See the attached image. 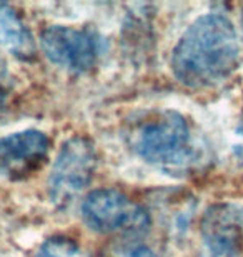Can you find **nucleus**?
<instances>
[{"instance_id": "nucleus-5", "label": "nucleus", "mask_w": 243, "mask_h": 257, "mask_svg": "<svg viewBox=\"0 0 243 257\" xmlns=\"http://www.w3.org/2000/svg\"><path fill=\"white\" fill-rule=\"evenodd\" d=\"M40 45L50 62L74 72L90 70L98 57L97 39L84 29L52 25L42 34Z\"/></svg>"}, {"instance_id": "nucleus-3", "label": "nucleus", "mask_w": 243, "mask_h": 257, "mask_svg": "<svg viewBox=\"0 0 243 257\" xmlns=\"http://www.w3.org/2000/svg\"><path fill=\"white\" fill-rule=\"evenodd\" d=\"M82 215L100 234L138 235L147 232L150 217L140 204L115 189H97L85 197Z\"/></svg>"}, {"instance_id": "nucleus-14", "label": "nucleus", "mask_w": 243, "mask_h": 257, "mask_svg": "<svg viewBox=\"0 0 243 257\" xmlns=\"http://www.w3.org/2000/svg\"><path fill=\"white\" fill-rule=\"evenodd\" d=\"M241 25H243V12H241Z\"/></svg>"}, {"instance_id": "nucleus-12", "label": "nucleus", "mask_w": 243, "mask_h": 257, "mask_svg": "<svg viewBox=\"0 0 243 257\" xmlns=\"http://www.w3.org/2000/svg\"><path fill=\"white\" fill-rule=\"evenodd\" d=\"M235 154L238 161L243 164V117L240 120V125L236 128V142H235Z\"/></svg>"}, {"instance_id": "nucleus-7", "label": "nucleus", "mask_w": 243, "mask_h": 257, "mask_svg": "<svg viewBox=\"0 0 243 257\" xmlns=\"http://www.w3.org/2000/svg\"><path fill=\"white\" fill-rule=\"evenodd\" d=\"M203 247L243 249V210L233 204H215L200 224Z\"/></svg>"}, {"instance_id": "nucleus-2", "label": "nucleus", "mask_w": 243, "mask_h": 257, "mask_svg": "<svg viewBox=\"0 0 243 257\" xmlns=\"http://www.w3.org/2000/svg\"><path fill=\"white\" fill-rule=\"evenodd\" d=\"M137 156L167 172H185L200 162L192 127L175 110H150L132 122L127 134Z\"/></svg>"}, {"instance_id": "nucleus-6", "label": "nucleus", "mask_w": 243, "mask_h": 257, "mask_svg": "<svg viewBox=\"0 0 243 257\" xmlns=\"http://www.w3.org/2000/svg\"><path fill=\"white\" fill-rule=\"evenodd\" d=\"M49 147V137L39 131L0 137V176L22 179L35 172L47 159Z\"/></svg>"}, {"instance_id": "nucleus-13", "label": "nucleus", "mask_w": 243, "mask_h": 257, "mask_svg": "<svg viewBox=\"0 0 243 257\" xmlns=\"http://www.w3.org/2000/svg\"><path fill=\"white\" fill-rule=\"evenodd\" d=\"M4 112H5V94H4V90L0 89V119H2Z\"/></svg>"}, {"instance_id": "nucleus-11", "label": "nucleus", "mask_w": 243, "mask_h": 257, "mask_svg": "<svg viewBox=\"0 0 243 257\" xmlns=\"http://www.w3.org/2000/svg\"><path fill=\"white\" fill-rule=\"evenodd\" d=\"M243 249H218V247H203L196 257H241Z\"/></svg>"}, {"instance_id": "nucleus-1", "label": "nucleus", "mask_w": 243, "mask_h": 257, "mask_svg": "<svg viewBox=\"0 0 243 257\" xmlns=\"http://www.w3.org/2000/svg\"><path fill=\"white\" fill-rule=\"evenodd\" d=\"M238 37L225 15H201L185 30L172 54L175 77L188 87L225 80L238 64Z\"/></svg>"}, {"instance_id": "nucleus-4", "label": "nucleus", "mask_w": 243, "mask_h": 257, "mask_svg": "<svg viewBox=\"0 0 243 257\" xmlns=\"http://www.w3.org/2000/svg\"><path fill=\"white\" fill-rule=\"evenodd\" d=\"M94 146L84 137H72L62 146L49 179L50 199L57 205H69L89 186L95 171Z\"/></svg>"}, {"instance_id": "nucleus-8", "label": "nucleus", "mask_w": 243, "mask_h": 257, "mask_svg": "<svg viewBox=\"0 0 243 257\" xmlns=\"http://www.w3.org/2000/svg\"><path fill=\"white\" fill-rule=\"evenodd\" d=\"M0 47L22 59L35 54V42L27 25L9 5L0 4Z\"/></svg>"}, {"instance_id": "nucleus-10", "label": "nucleus", "mask_w": 243, "mask_h": 257, "mask_svg": "<svg viewBox=\"0 0 243 257\" xmlns=\"http://www.w3.org/2000/svg\"><path fill=\"white\" fill-rule=\"evenodd\" d=\"M102 257H158L145 244L137 240H122V242L112 244Z\"/></svg>"}, {"instance_id": "nucleus-9", "label": "nucleus", "mask_w": 243, "mask_h": 257, "mask_svg": "<svg viewBox=\"0 0 243 257\" xmlns=\"http://www.w3.org/2000/svg\"><path fill=\"white\" fill-rule=\"evenodd\" d=\"M35 257H85L82 254L80 247L74 240L65 237H54L49 239Z\"/></svg>"}]
</instances>
